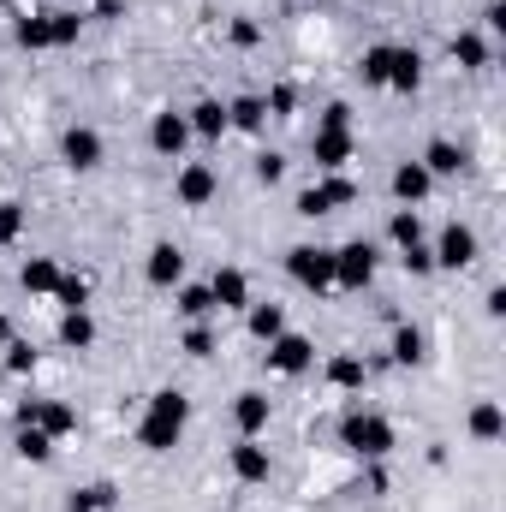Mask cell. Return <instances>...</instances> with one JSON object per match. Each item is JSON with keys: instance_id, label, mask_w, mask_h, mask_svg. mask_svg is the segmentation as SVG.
Instances as JSON below:
<instances>
[{"instance_id": "1", "label": "cell", "mask_w": 506, "mask_h": 512, "mask_svg": "<svg viewBox=\"0 0 506 512\" xmlns=\"http://www.w3.org/2000/svg\"><path fill=\"white\" fill-rule=\"evenodd\" d=\"M185 429H191V393H185V387H155V393L143 399V411H137L131 441L161 459V453H173V447L185 441Z\"/></svg>"}, {"instance_id": "2", "label": "cell", "mask_w": 506, "mask_h": 512, "mask_svg": "<svg viewBox=\"0 0 506 512\" xmlns=\"http://www.w3.org/2000/svg\"><path fill=\"white\" fill-rule=\"evenodd\" d=\"M340 447L352 453V459H364V465H381V459H393V447H399V429H393V417H381L370 405H352L346 417H340Z\"/></svg>"}, {"instance_id": "3", "label": "cell", "mask_w": 506, "mask_h": 512, "mask_svg": "<svg viewBox=\"0 0 506 512\" xmlns=\"http://www.w3.org/2000/svg\"><path fill=\"white\" fill-rule=\"evenodd\" d=\"M358 197H364V185H358L352 173H316V185H304V191L292 197V215H298V221L346 215V209H358Z\"/></svg>"}, {"instance_id": "4", "label": "cell", "mask_w": 506, "mask_h": 512, "mask_svg": "<svg viewBox=\"0 0 506 512\" xmlns=\"http://www.w3.org/2000/svg\"><path fill=\"white\" fill-rule=\"evenodd\" d=\"M12 417H18V423H36V429H48L54 441H72V435L84 429L78 405H72V399H54V393H24V399L12 405Z\"/></svg>"}, {"instance_id": "5", "label": "cell", "mask_w": 506, "mask_h": 512, "mask_svg": "<svg viewBox=\"0 0 506 512\" xmlns=\"http://www.w3.org/2000/svg\"><path fill=\"white\" fill-rule=\"evenodd\" d=\"M376 268H381V251L370 239L334 245V292H370L376 286Z\"/></svg>"}, {"instance_id": "6", "label": "cell", "mask_w": 506, "mask_h": 512, "mask_svg": "<svg viewBox=\"0 0 506 512\" xmlns=\"http://www.w3.org/2000/svg\"><path fill=\"white\" fill-rule=\"evenodd\" d=\"M286 274H292V286H304L310 298H328V292H334V245H292V251H286Z\"/></svg>"}, {"instance_id": "7", "label": "cell", "mask_w": 506, "mask_h": 512, "mask_svg": "<svg viewBox=\"0 0 506 512\" xmlns=\"http://www.w3.org/2000/svg\"><path fill=\"white\" fill-rule=\"evenodd\" d=\"M221 197V167L215 161H179L173 167V203L179 209H209Z\"/></svg>"}, {"instance_id": "8", "label": "cell", "mask_w": 506, "mask_h": 512, "mask_svg": "<svg viewBox=\"0 0 506 512\" xmlns=\"http://www.w3.org/2000/svg\"><path fill=\"white\" fill-rule=\"evenodd\" d=\"M262 364H268L274 376L298 382V376H310V370H316V340H310V334H298V328H286V334H274V340H268Z\"/></svg>"}, {"instance_id": "9", "label": "cell", "mask_w": 506, "mask_h": 512, "mask_svg": "<svg viewBox=\"0 0 506 512\" xmlns=\"http://www.w3.org/2000/svg\"><path fill=\"white\" fill-rule=\"evenodd\" d=\"M102 161H108V137L96 126L72 120V126L60 131V167H66V173H96Z\"/></svg>"}, {"instance_id": "10", "label": "cell", "mask_w": 506, "mask_h": 512, "mask_svg": "<svg viewBox=\"0 0 506 512\" xmlns=\"http://www.w3.org/2000/svg\"><path fill=\"white\" fill-rule=\"evenodd\" d=\"M227 471H233L239 489H262V483L274 477V453L262 447V435H239V441L227 447Z\"/></svg>"}, {"instance_id": "11", "label": "cell", "mask_w": 506, "mask_h": 512, "mask_svg": "<svg viewBox=\"0 0 506 512\" xmlns=\"http://www.w3.org/2000/svg\"><path fill=\"white\" fill-rule=\"evenodd\" d=\"M358 161V131H310V167L316 173H346Z\"/></svg>"}, {"instance_id": "12", "label": "cell", "mask_w": 506, "mask_h": 512, "mask_svg": "<svg viewBox=\"0 0 506 512\" xmlns=\"http://www.w3.org/2000/svg\"><path fill=\"white\" fill-rule=\"evenodd\" d=\"M429 251H435V268L459 274V268H471V262L483 256V245H477V227H465V221H447V227H441V239H435Z\"/></svg>"}, {"instance_id": "13", "label": "cell", "mask_w": 506, "mask_h": 512, "mask_svg": "<svg viewBox=\"0 0 506 512\" xmlns=\"http://www.w3.org/2000/svg\"><path fill=\"white\" fill-rule=\"evenodd\" d=\"M185 143H191L185 108H155V114H149V149H155L161 161H185Z\"/></svg>"}, {"instance_id": "14", "label": "cell", "mask_w": 506, "mask_h": 512, "mask_svg": "<svg viewBox=\"0 0 506 512\" xmlns=\"http://www.w3.org/2000/svg\"><path fill=\"white\" fill-rule=\"evenodd\" d=\"M209 298H215L221 316H245V304H251V274H245L239 262H221V268L209 274Z\"/></svg>"}, {"instance_id": "15", "label": "cell", "mask_w": 506, "mask_h": 512, "mask_svg": "<svg viewBox=\"0 0 506 512\" xmlns=\"http://www.w3.org/2000/svg\"><path fill=\"white\" fill-rule=\"evenodd\" d=\"M143 280H149L155 292H173V286L185 280V245L155 239V245H149V256H143Z\"/></svg>"}, {"instance_id": "16", "label": "cell", "mask_w": 506, "mask_h": 512, "mask_svg": "<svg viewBox=\"0 0 506 512\" xmlns=\"http://www.w3.org/2000/svg\"><path fill=\"white\" fill-rule=\"evenodd\" d=\"M387 191H393V203H399V209H423V203L435 197V179H429V167H423V161H399V167H393V179H387Z\"/></svg>"}, {"instance_id": "17", "label": "cell", "mask_w": 506, "mask_h": 512, "mask_svg": "<svg viewBox=\"0 0 506 512\" xmlns=\"http://www.w3.org/2000/svg\"><path fill=\"white\" fill-rule=\"evenodd\" d=\"M447 60H453L459 72H489V66H495V42H489L483 30H453V36H447Z\"/></svg>"}, {"instance_id": "18", "label": "cell", "mask_w": 506, "mask_h": 512, "mask_svg": "<svg viewBox=\"0 0 506 512\" xmlns=\"http://www.w3.org/2000/svg\"><path fill=\"white\" fill-rule=\"evenodd\" d=\"M417 161L429 167V179H435V185H441V179H459V173L471 167V155H465V143H453V137H429Z\"/></svg>"}, {"instance_id": "19", "label": "cell", "mask_w": 506, "mask_h": 512, "mask_svg": "<svg viewBox=\"0 0 506 512\" xmlns=\"http://www.w3.org/2000/svg\"><path fill=\"white\" fill-rule=\"evenodd\" d=\"M387 364H399V370L429 364V334H423L417 322H393V334H387Z\"/></svg>"}, {"instance_id": "20", "label": "cell", "mask_w": 506, "mask_h": 512, "mask_svg": "<svg viewBox=\"0 0 506 512\" xmlns=\"http://www.w3.org/2000/svg\"><path fill=\"white\" fill-rule=\"evenodd\" d=\"M268 423H274V399H268L262 387L233 393V429H239V435H268Z\"/></svg>"}, {"instance_id": "21", "label": "cell", "mask_w": 506, "mask_h": 512, "mask_svg": "<svg viewBox=\"0 0 506 512\" xmlns=\"http://www.w3.org/2000/svg\"><path fill=\"white\" fill-rule=\"evenodd\" d=\"M185 126H191V137H203V143H221L227 137V102L221 96H197L191 108H185Z\"/></svg>"}, {"instance_id": "22", "label": "cell", "mask_w": 506, "mask_h": 512, "mask_svg": "<svg viewBox=\"0 0 506 512\" xmlns=\"http://www.w3.org/2000/svg\"><path fill=\"white\" fill-rule=\"evenodd\" d=\"M465 435H471L477 447H501V435H506V411H501V399H477V405L465 411Z\"/></svg>"}, {"instance_id": "23", "label": "cell", "mask_w": 506, "mask_h": 512, "mask_svg": "<svg viewBox=\"0 0 506 512\" xmlns=\"http://www.w3.org/2000/svg\"><path fill=\"white\" fill-rule=\"evenodd\" d=\"M387 90L393 96H417L423 90V54L411 42H393V66H387Z\"/></svg>"}, {"instance_id": "24", "label": "cell", "mask_w": 506, "mask_h": 512, "mask_svg": "<svg viewBox=\"0 0 506 512\" xmlns=\"http://www.w3.org/2000/svg\"><path fill=\"white\" fill-rule=\"evenodd\" d=\"M322 382L334 387V393H364V387H370V364H364L358 352H334V358L322 364Z\"/></svg>"}, {"instance_id": "25", "label": "cell", "mask_w": 506, "mask_h": 512, "mask_svg": "<svg viewBox=\"0 0 506 512\" xmlns=\"http://www.w3.org/2000/svg\"><path fill=\"white\" fill-rule=\"evenodd\" d=\"M12 42H18L24 54H54V18H48V6L12 18Z\"/></svg>"}, {"instance_id": "26", "label": "cell", "mask_w": 506, "mask_h": 512, "mask_svg": "<svg viewBox=\"0 0 506 512\" xmlns=\"http://www.w3.org/2000/svg\"><path fill=\"white\" fill-rule=\"evenodd\" d=\"M54 340H60V352H90V346L102 340V328H96V316H90V310H60Z\"/></svg>"}, {"instance_id": "27", "label": "cell", "mask_w": 506, "mask_h": 512, "mask_svg": "<svg viewBox=\"0 0 506 512\" xmlns=\"http://www.w3.org/2000/svg\"><path fill=\"white\" fill-rule=\"evenodd\" d=\"M54 453H60V441H54L48 429L18 423V435H12V459H24V465H54Z\"/></svg>"}, {"instance_id": "28", "label": "cell", "mask_w": 506, "mask_h": 512, "mask_svg": "<svg viewBox=\"0 0 506 512\" xmlns=\"http://www.w3.org/2000/svg\"><path fill=\"white\" fill-rule=\"evenodd\" d=\"M245 328H251L256 346H268L274 334H286V304H274V298H251V304H245Z\"/></svg>"}, {"instance_id": "29", "label": "cell", "mask_w": 506, "mask_h": 512, "mask_svg": "<svg viewBox=\"0 0 506 512\" xmlns=\"http://www.w3.org/2000/svg\"><path fill=\"white\" fill-rule=\"evenodd\" d=\"M114 507H120V483H108V477L66 489V512H114Z\"/></svg>"}, {"instance_id": "30", "label": "cell", "mask_w": 506, "mask_h": 512, "mask_svg": "<svg viewBox=\"0 0 506 512\" xmlns=\"http://www.w3.org/2000/svg\"><path fill=\"white\" fill-rule=\"evenodd\" d=\"M60 262L54 256H24V268H18V286L30 292V298H54V286H60Z\"/></svg>"}, {"instance_id": "31", "label": "cell", "mask_w": 506, "mask_h": 512, "mask_svg": "<svg viewBox=\"0 0 506 512\" xmlns=\"http://www.w3.org/2000/svg\"><path fill=\"white\" fill-rule=\"evenodd\" d=\"M227 126L245 131V137H262V131H268V108H262V96H256V90H245V96H233V102H227Z\"/></svg>"}, {"instance_id": "32", "label": "cell", "mask_w": 506, "mask_h": 512, "mask_svg": "<svg viewBox=\"0 0 506 512\" xmlns=\"http://www.w3.org/2000/svg\"><path fill=\"white\" fill-rule=\"evenodd\" d=\"M173 310H179L185 322H209V316H221V310H215V298H209V280H203V286L179 280V286H173Z\"/></svg>"}, {"instance_id": "33", "label": "cell", "mask_w": 506, "mask_h": 512, "mask_svg": "<svg viewBox=\"0 0 506 512\" xmlns=\"http://www.w3.org/2000/svg\"><path fill=\"white\" fill-rule=\"evenodd\" d=\"M387 66H393V42H370V48L358 54V66H352V72H358V84H364V90H387Z\"/></svg>"}, {"instance_id": "34", "label": "cell", "mask_w": 506, "mask_h": 512, "mask_svg": "<svg viewBox=\"0 0 506 512\" xmlns=\"http://www.w3.org/2000/svg\"><path fill=\"white\" fill-rule=\"evenodd\" d=\"M262 42H268V24H262V18H251V12H233V18H227V48L256 54Z\"/></svg>"}, {"instance_id": "35", "label": "cell", "mask_w": 506, "mask_h": 512, "mask_svg": "<svg viewBox=\"0 0 506 512\" xmlns=\"http://www.w3.org/2000/svg\"><path fill=\"white\" fill-rule=\"evenodd\" d=\"M48 18H54V48H78V42H84L90 12H78V6H48Z\"/></svg>"}, {"instance_id": "36", "label": "cell", "mask_w": 506, "mask_h": 512, "mask_svg": "<svg viewBox=\"0 0 506 512\" xmlns=\"http://www.w3.org/2000/svg\"><path fill=\"white\" fill-rule=\"evenodd\" d=\"M179 352H185V358H197V364H209V358L221 352V334H215V322H191V328L179 334Z\"/></svg>"}, {"instance_id": "37", "label": "cell", "mask_w": 506, "mask_h": 512, "mask_svg": "<svg viewBox=\"0 0 506 512\" xmlns=\"http://www.w3.org/2000/svg\"><path fill=\"white\" fill-rule=\"evenodd\" d=\"M24 233H30V203L6 197V203H0V251H12Z\"/></svg>"}, {"instance_id": "38", "label": "cell", "mask_w": 506, "mask_h": 512, "mask_svg": "<svg viewBox=\"0 0 506 512\" xmlns=\"http://www.w3.org/2000/svg\"><path fill=\"white\" fill-rule=\"evenodd\" d=\"M387 239H393V251L423 245V215H417V209H393V215H387Z\"/></svg>"}, {"instance_id": "39", "label": "cell", "mask_w": 506, "mask_h": 512, "mask_svg": "<svg viewBox=\"0 0 506 512\" xmlns=\"http://www.w3.org/2000/svg\"><path fill=\"white\" fill-rule=\"evenodd\" d=\"M0 352H6V358H0V364H6V376H36V370H42V352H36L30 340H6Z\"/></svg>"}, {"instance_id": "40", "label": "cell", "mask_w": 506, "mask_h": 512, "mask_svg": "<svg viewBox=\"0 0 506 512\" xmlns=\"http://www.w3.org/2000/svg\"><path fill=\"white\" fill-rule=\"evenodd\" d=\"M54 304H60V310H90V274H60Z\"/></svg>"}, {"instance_id": "41", "label": "cell", "mask_w": 506, "mask_h": 512, "mask_svg": "<svg viewBox=\"0 0 506 512\" xmlns=\"http://www.w3.org/2000/svg\"><path fill=\"white\" fill-rule=\"evenodd\" d=\"M262 108H268V120H292L298 114V84H268V96H262Z\"/></svg>"}, {"instance_id": "42", "label": "cell", "mask_w": 506, "mask_h": 512, "mask_svg": "<svg viewBox=\"0 0 506 512\" xmlns=\"http://www.w3.org/2000/svg\"><path fill=\"white\" fill-rule=\"evenodd\" d=\"M251 173H256V185H280V179H286V155H280V149H256Z\"/></svg>"}, {"instance_id": "43", "label": "cell", "mask_w": 506, "mask_h": 512, "mask_svg": "<svg viewBox=\"0 0 506 512\" xmlns=\"http://www.w3.org/2000/svg\"><path fill=\"white\" fill-rule=\"evenodd\" d=\"M399 268H405L411 280H429V274H435V251H429V239H423V245H405V251H399Z\"/></svg>"}, {"instance_id": "44", "label": "cell", "mask_w": 506, "mask_h": 512, "mask_svg": "<svg viewBox=\"0 0 506 512\" xmlns=\"http://www.w3.org/2000/svg\"><path fill=\"white\" fill-rule=\"evenodd\" d=\"M316 126H322V131H358V120H352V102H328Z\"/></svg>"}, {"instance_id": "45", "label": "cell", "mask_w": 506, "mask_h": 512, "mask_svg": "<svg viewBox=\"0 0 506 512\" xmlns=\"http://www.w3.org/2000/svg\"><path fill=\"white\" fill-rule=\"evenodd\" d=\"M90 18H102V24H120V18H131V0H96V6H90Z\"/></svg>"}, {"instance_id": "46", "label": "cell", "mask_w": 506, "mask_h": 512, "mask_svg": "<svg viewBox=\"0 0 506 512\" xmlns=\"http://www.w3.org/2000/svg\"><path fill=\"white\" fill-rule=\"evenodd\" d=\"M483 316H489V322L506 316V286H489V292H483Z\"/></svg>"}, {"instance_id": "47", "label": "cell", "mask_w": 506, "mask_h": 512, "mask_svg": "<svg viewBox=\"0 0 506 512\" xmlns=\"http://www.w3.org/2000/svg\"><path fill=\"white\" fill-rule=\"evenodd\" d=\"M483 30H489V36H501V30H506V6H501V0H489V6H483Z\"/></svg>"}, {"instance_id": "48", "label": "cell", "mask_w": 506, "mask_h": 512, "mask_svg": "<svg viewBox=\"0 0 506 512\" xmlns=\"http://www.w3.org/2000/svg\"><path fill=\"white\" fill-rule=\"evenodd\" d=\"M6 340H18V328H12V316L0 310V346H6Z\"/></svg>"}, {"instance_id": "49", "label": "cell", "mask_w": 506, "mask_h": 512, "mask_svg": "<svg viewBox=\"0 0 506 512\" xmlns=\"http://www.w3.org/2000/svg\"><path fill=\"white\" fill-rule=\"evenodd\" d=\"M12 6H18V0H0V12H12Z\"/></svg>"}]
</instances>
